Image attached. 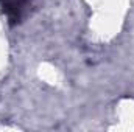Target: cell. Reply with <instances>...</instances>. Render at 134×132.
<instances>
[{
    "label": "cell",
    "mask_w": 134,
    "mask_h": 132,
    "mask_svg": "<svg viewBox=\"0 0 134 132\" xmlns=\"http://www.w3.org/2000/svg\"><path fill=\"white\" fill-rule=\"evenodd\" d=\"M0 3H2V11L6 16L9 25L19 23L27 8V0H0Z\"/></svg>",
    "instance_id": "cell-1"
}]
</instances>
